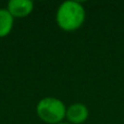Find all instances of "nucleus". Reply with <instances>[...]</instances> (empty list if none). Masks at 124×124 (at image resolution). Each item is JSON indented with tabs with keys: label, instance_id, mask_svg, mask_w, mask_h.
Listing matches in <instances>:
<instances>
[{
	"label": "nucleus",
	"instance_id": "obj_6",
	"mask_svg": "<svg viewBox=\"0 0 124 124\" xmlns=\"http://www.w3.org/2000/svg\"><path fill=\"white\" fill-rule=\"evenodd\" d=\"M59 124H70L69 122H61V123H59Z\"/></svg>",
	"mask_w": 124,
	"mask_h": 124
},
{
	"label": "nucleus",
	"instance_id": "obj_3",
	"mask_svg": "<svg viewBox=\"0 0 124 124\" xmlns=\"http://www.w3.org/2000/svg\"><path fill=\"white\" fill-rule=\"evenodd\" d=\"M89 116L87 106L82 102H74L66 107L65 119L70 124H83Z\"/></svg>",
	"mask_w": 124,
	"mask_h": 124
},
{
	"label": "nucleus",
	"instance_id": "obj_2",
	"mask_svg": "<svg viewBox=\"0 0 124 124\" xmlns=\"http://www.w3.org/2000/svg\"><path fill=\"white\" fill-rule=\"evenodd\" d=\"M38 118L46 124H59L65 119L66 106L56 97H45L36 106Z\"/></svg>",
	"mask_w": 124,
	"mask_h": 124
},
{
	"label": "nucleus",
	"instance_id": "obj_5",
	"mask_svg": "<svg viewBox=\"0 0 124 124\" xmlns=\"http://www.w3.org/2000/svg\"><path fill=\"white\" fill-rule=\"evenodd\" d=\"M14 24V17L7 9H0V38L7 37L11 33Z\"/></svg>",
	"mask_w": 124,
	"mask_h": 124
},
{
	"label": "nucleus",
	"instance_id": "obj_4",
	"mask_svg": "<svg viewBox=\"0 0 124 124\" xmlns=\"http://www.w3.org/2000/svg\"><path fill=\"white\" fill-rule=\"evenodd\" d=\"M7 10L14 19H23L33 12L34 3L31 0H10L8 2Z\"/></svg>",
	"mask_w": 124,
	"mask_h": 124
},
{
	"label": "nucleus",
	"instance_id": "obj_1",
	"mask_svg": "<svg viewBox=\"0 0 124 124\" xmlns=\"http://www.w3.org/2000/svg\"><path fill=\"white\" fill-rule=\"evenodd\" d=\"M86 20V11L78 1H64L59 6L56 13V22L62 31L74 32L83 26Z\"/></svg>",
	"mask_w": 124,
	"mask_h": 124
}]
</instances>
